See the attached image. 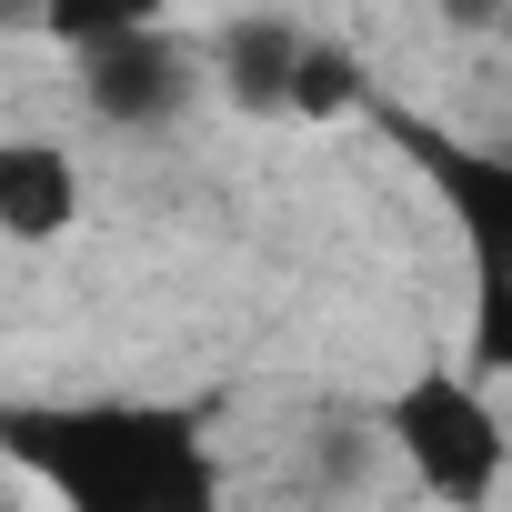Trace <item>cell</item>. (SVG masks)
<instances>
[{"instance_id":"cell-1","label":"cell","mask_w":512,"mask_h":512,"mask_svg":"<svg viewBox=\"0 0 512 512\" xmlns=\"http://www.w3.org/2000/svg\"><path fill=\"white\" fill-rule=\"evenodd\" d=\"M0 452L71 512H211L221 462L171 402H0Z\"/></svg>"},{"instance_id":"cell-2","label":"cell","mask_w":512,"mask_h":512,"mask_svg":"<svg viewBox=\"0 0 512 512\" xmlns=\"http://www.w3.org/2000/svg\"><path fill=\"white\" fill-rule=\"evenodd\" d=\"M382 422H392L402 462H412L442 502H492V482H502V422H492V402H482L462 372H412Z\"/></svg>"},{"instance_id":"cell-3","label":"cell","mask_w":512,"mask_h":512,"mask_svg":"<svg viewBox=\"0 0 512 512\" xmlns=\"http://www.w3.org/2000/svg\"><path fill=\"white\" fill-rule=\"evenodd\" d=\"M81 81H91V101H101L111 121H161L191 71H181V51H171L161 31H121V41H91V51H81Z\"/></svg>"},{"instance_id":"cell-4","label":"cell","mask_w":512,"mask_h":512,"mask_svg":"<svg viewBox=\"0 0 512 512\" xmlns=\"http://www.w3.org/2000/svg\"><path fill=\"white\" fill-rule=\"evenodd\" d=\"M71 211H81V171L51 141H0V231L51 241V231H71Z\"/></svg>"},{"instance_id":"cell-5","label":"cell","mask_w":512,"mask_h":512,"mask_svg":"<svg viewBox=\"0 0 512 512\" xmlns=\"http://www.w3.org/2000/svg\"><path fill=\"white\" fill-rule=\"evenodd\" d=\"M392 131H402V151H412V161H422V171L442 181V201H452V221H462L472 241H492V221L512 211V171H502L492 151H452V141H432L422 121H392Z\"/></svg>"},{"instance_id":"cell-6","label":"cell","mask_w":512,"mask_h":512,"mask_svg":"<svg viewBox=\"0 0 512 512\" xmlns=\"http://www.w3.org/2000/svg\"><path fill=\"white\" fill-rule=\"evenodd\" d=\"M292 31L282 21H241L231 41H221V71H231V101L241 111H282V91H292Z\"/></svg>"},{"instance_id":"cell-7","label":"cell","mask_w":512,"mask_h":512,"mask_svg":"<svg viewBox=\"0 0 512 512\" xmlns=\"http://www.w3.org/2000/svg\"><path fill=\"white\" fill-rule=\"evenodd\" d=\"M282 111H312V121H332V111H362V61H352V51H322V41H302V51H292V91H282Z\"/></svg>"},{"instance_id":"cell-8","label":"cell","mask_w":512,"mask_h":512,"mask_svg":"<svg viewBox=\"0 0 512 512\" xmlns=\"http://www.w3.org/2000/svg\"><path fill=\"white\" fill-rule=\"evenodd\" d=\"M151 11L161 0H41V21L61 31V41H121V31H151Z\"/></svg>"}]
</instances>
